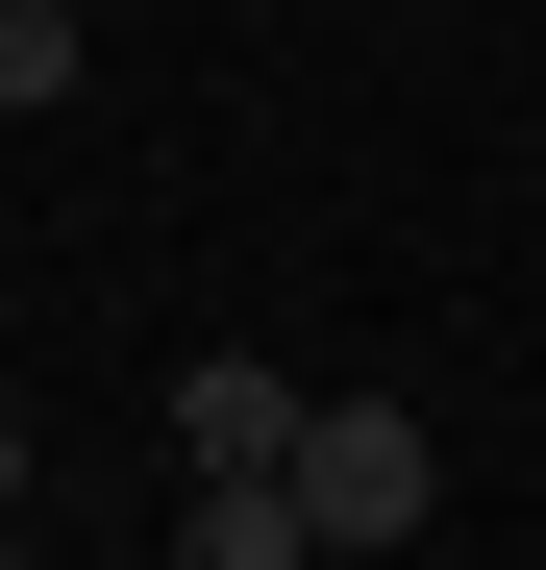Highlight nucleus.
Instances as JSON below:
<instances>
[{"label": "nucleus", "instance_id": "obj_1", "mask_svg": "<svg viewBox=\"0 0 546 570\" xmlns=\"http://www.w3.org/2000/svg\"><path fill=\"white\" fill-rule=\"evenodd\" d=\"M273 471H299L323 546H422V521H447V446H422L398 397H299V446H273Z\"/></svg>", "mask_w": 546, "mask_h": 570}, {"label": "nucleus", "instance_id": "obj_2", "mask_svg": "<svg viewBox=\"0 0 546 570\" xmlns=\"http://www.w3.org/2000/svg\"><path fill=\"white\" fill-rule=\"evenodd\" d=\"M149 422H174V471H273V446H299V372H273V347H199Z\"/></svg>", "mask_w": 546, "mask_h": 570}, {"label": "nucleus", "instance_id": "obj_3", "mask_svg": "<svg viewBox=\"0 0 546 570\" xmlns=\"http://www.w3.org/2000/svg\"><path fill=\"white\" fill-rule=\"evenodd\" d=\"M174 570H323L299 471H174Z\"/></svg>", "mask_w": 546, "mask_h": 570}, {"label": "nucleus", "instance_id": "obj_4", "mask_svg": "<svg viewBox=\"0 0 546 570\" xmlns=\"http://www.w3.org/2000/svg\"><path fill=\"white\" fill-rule=\"evenodd\" d=\"M75 75H100V26H75V0H0V125H50Z\"/></svg>", "mask_w": 546, "mask_h": 570}, {"label": "nucleus", "instance_id": "obj_5", "mask_svg": "<svg viewBox=\"0 0 546 570\" xmlns=\"http://www.w3.org/2000/svg\"><path fill=\"white\" fill-rule=\"evenodd\" d=\"M0 546H26V422H0Z\"/></svg>", "mask_w": 546, "mask_h": 570}, {"label": "nucleus", "instance_id": "obj_6", "mask_svg": "<svg viewBox=\"0 0 546 570\" xmlns=\"http://www.w3.org/2000/svg\"><path fill=\"white\" fill-rule=\"evenodd\" d=\"M0 570H50V546H0Z\"/></svg>", "mask_w": 546, "mask_h": 570}, {"label": "nucleus", "instance_id": "obj_7", "mask_svg": "<svg viewBox=\"0 0 546 570\" xmlns=\"http://www.w3.org/2000/svg\"><path fill=\"white\" fill-rule=\"evenodd\" d=\"M75 26H100V0H75Z\"/></svg>", "mask_w": 546, "mask_h": 570}]
</instances>
